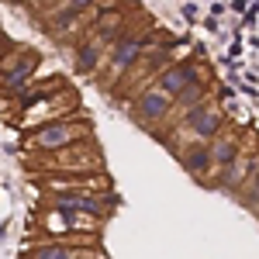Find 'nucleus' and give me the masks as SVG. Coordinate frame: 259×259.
Returning a JSON list of instances; mask_svg holds the SVG:
<instances>
[{
    "label": "nucleus",
    "mask_w": 259,
    "mask_h": 259,
    "mask_svg": "<svg viewBox=\"0 0 259 259\" xmlns=\"http://www.w3.org/2000/svg\"><path fill=\"white\" fill-rule=\"evenodd\" d=\"M80 139H90V124H83L80 118H69L66 121H56V124H45L38 132H31V145L41 149V152H62V149H73L80 145Z\"/></svg>",
    "instance_id": "1"
},
{
    "label": "nucleus",
    "mask_w": 259,
    "mask_h": 259,
    "mask_svg": "<svg viewBox=\"0 0 259 259\" xmlns=\"http://www.w3.org/2000/svg\"><path fill=\"white\" fill-rule=\"evenodd\" d=\"M156 49V41L149 38V35H142V31H132L128 38H121L111 52H107V83L114 80V76H124L135 62L145 56V52H152Z\"/></svg>",
    "instance_id": "2"
},
{
    "label": "nucleus",
    "mask_w": 259,
    "mask_h": 259,
    "mask_svg": "<svg viewBox=\"0 0 259 259\" xmlns=\"http://www.w3.org/2000/svg\"><path fill=\"white\" fill-rule=\"evenodd\" d=\"M204 76H207V73H204V66H200L197 59H183V62H173V66H169V69L159 76V80H156V90L173 100V97H180L187 87L204 83Z\"/></svg>",
    "instance_id": "3"
},
{
    "label": "nucleus",
    "mask_w": 259,
    "mask_h": 259,
    "mask_svg": "<svg viewBox=\"0 0 259 259\" xmlns=\"http://www.w3.org/2000/svg\"><path fill=\"white\" fill-rule=\"evenodd\" d=\"M180 124L194 135V142H211L214 135H221L225 114H221V107L214 104V100H207V104H200V107H194V111L180 114Z\"/></svg>",
    "instance_id": "4"
},
{
    "label": "nucleus",
    "mask_w": 259,
    "mask_h": 259,
    "mask_svg": "<svg viewBox=\"0 0 259 259\" xmlns=\"http://www.w3.org/2000/svg\"><path fill=\"white\" fill-rule=\"evenodd\" d=\"M132 118L145 124V128H152V121H162V118H173V100L159 94L156 87H149V90H142L135 104H132Z\"/></svg>",
    "instance_id": "5"
},
{
    "label": "nucleus",
    "mask_w": 259,
    "mask_h": 259,
    "mask_svg": "<svg viewBox=\"0 0 259 259\" xmlns=\"http://www.w3.org/2000/svg\"><path fill=\"white\" fill-rule=\"evenodd\" d=\"M21 259H104L100 245L83 249V245H62V242H35V249H24Z\"/></svg>",
    "instance_id": "6"
},
{
    "label": "nucleus",
    "mask_w": 259,
    "mask_h": 259,
    "mask_svg": "<svg viewBox=\"0 0 259 259\" xmlns=\"http://www.w3.org/2000/svg\"><path fill=\"white\" fill-rule=\"evenodd\" d=\"M207 156H211V169H228L232 162L239 159V135H214V139L207 142Z\"/></svg>",
    "instance_id": "7"
},
{
    "label": "nucleus",
    "mask_w": 259,
    "mask_h": 259,
    "mask_svg": "<svg viewBox=\"0 0 259 259\" xmlns=\"http://www.w3.org/2000/svg\"><path fill=\"white\" fill-rule=\"evenodd\" d=\"M180 159H183V169L190 173V177L204 180L211 173V156H207V142H190L183 152H180Z\"/></svg>",
    "instance_id": "8"
},
{
    "label": "nucleus",
    "mask_w": 259,
    "mask_h": 259,
    "mask_svg": "<svg viewBox=\"0 0 259 259\" xmlns=\"http://www.w3.org/2000/svg\"><path fill=\"white\" fill-rule=\"evenodd\" d=\"M38 59H41L38 52H31L14 73H7V76L0 80V87H4L7 94H24V90H28V80H31V73H35V66H38Z\"/></svg>",
    "instance_id": "9"
},
{
    "label": "nucleus",
    "mask_w": 259,
    "mask_h": 259,
    "mask_svg": "<svg viewBox=\"0 0 259 259\" xmlns=\"http://www.w3.org/2000/svg\"><path fill=\"white\" fill-rule=\"evenodd\" d=\"M211 83H197V87H187L180 97H173V114H187V111H194V107H200V104H207L211 100Z\"/></svg>",
    "instance_id": "10"
},
{
    "label": "nucleus",
    "mask_w": 259,
    "mask_h": 259,
    "mask_svg": "<svg viewBox=\"0 0 259 259\" xmlns=\"http://www.w3.org/2000/svg\"><path fill=\"white\" fill-rule=\"evenodd\" d=\"M100 49L104 45H97V41H83L80 49H76V73H83V76H90V73H97L100 66Z\"/></svg>",
    "instance_id": "11"
},
{
    "label": "nucleus",
    "mask_w": 259,
    "mask_h": 259,
    "mask_svg": "<svg viewBox=\"0 0 259 259\" xmlns=\"http://www.w3.org/2000/svg\"><path fill=\"white\" fill-rule=\"evenodd\" d=\"M242 204H245V207H259V166L252 169L249 183L242 187Z\"/></svg>",
    "instance_id": "12"
},
{
    "label": "nucleus",
    "mask_w": 259,
    "mask_h": 259,
    "mask_svg": "<svg viewBox=\"0 0 259 259\" xmlns=\"http://www.w3.org/2000/svg\"><path fill=\"white\" fill-rule=\"evenodd\" d=\"M228 7H232V11H235V14H245V11H249V4H245V0H232V4H228Z\"/></svg>",
    "instance_id": "13"
},
{
    "label": "nucleus",
    "mask_w": 259,
    "mask_h": 259,
    "mask_svg": "<svg viewBox=\"0 0 259 259\" xmlns=\"http://www.w3.org/2000/svg\"><path fill=\"white\" fill-rule=\"evenodd\" d=\"M183 18L194 21V18H197V7H194V4H183Z\"/></svg>",
    "instance_id": "14"
},
{
    "label": "nucleus",
    "mask_w": 259,
    "mask_h": 259,
    "mask_svg": "<svg viewBox=\"0 0 259 259\" xmlns=\"http://www.w3.org/2000/svg\"><path fill=\"white\" fill-rule=\"evenodd\" d=\"M7 52H11V38H4V35H0V59H4Z\"/></svg>",
    "instance_id": "15"
}]
</instances>
